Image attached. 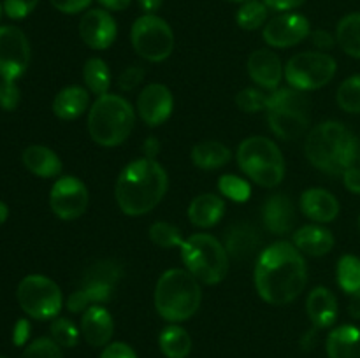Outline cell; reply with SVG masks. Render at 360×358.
Returning <instances> with one entry per match:
<instances>
[{
	"mask_svg": "<svg viewBox=\"0 0 360 358\" xmlns=\"http://www.w3.org/2000/svg\"><path fill=\"white\" fill-rule=\"evenodd\" d=\"M306 283L308 267L294 244L280 241L260 253L255 265V288L267 304H290L304 291Z\"/></svg>",
	"mask_w": 360,
	"mask_h": 358,
	"instance_id": "6da1fadb",
	"label": "cell"
},
{
	"mask_svg": "<svg viewBox=\"0 0 360 358\" xmlns=\"http://www.w3.org/2000/svg\"><path fill=\"white\" fill-rule=\"evenodd\" d=\"M169 188L165 168L153 158H137L122 168L115 197L122 213L143 216L162 202Z\"/></svg>",
	"mask_w": 360,
	"mask_h": 358,
	"instance_id": "7a4b0ae2",
	"label": "cell"
},
{
	"mask_svg": "<svg viewBox=\"0 0 360 358\" xmlns=\"http://www.w3.org/2000/svg\"><path fill=\"white\" fill-rule=\"evenodd\" d=\"M304 150L313 167L330 175H343L360 157L357 137L333 119L309 130Z\"/></svg>",
	"mask_w": 360,
	"mask_h": 358,
	"instance_id": "3957f363",
	"label": "cell"
},
{
	"mask_svg": "<svg viewBox=\"0 0 360 358\" xmlns=\"http://www.w3.org/2000/svg\"><path fill=\"white\" fill-rule=\"evenodd\" d=\"M155 309L169 323L186 321L199 309L202 291L197 277L186 269H169L158 277L153 293Z\"/></svg>",
	"mask_w": 360,
	"mask_h": 358,
	"instance_id": "277c9868",
	"label": "cell"
},
{
	"mask_svg": "<svg viewBox=\"0 0 360 358\" xmlns=\"http://www.w3.org/2000/svg\"><path fill=\"white\" fill-rule=\"evenodd\" d=\"M136 125V109L122 95L105 93L97 97L88 112V132L104 147L120 146L129 139Z\"/></svg>",
	"mask_w": 360,
	"mask_h": 358,
	"instance_id": "5b68a950",
	"label": "cell"
},
{
	"mask_svg": "<svg viewBox=\"0 0 360 358\" xmlns=\"http://www.w3.org/2000/svg\"><path fill=\"white\" fill-rule=\"evenodd\" d=\"M267 121L271 130L285 140L304 135L309 128V98L295 88H278L267 97Z\"/></svg>",
	"mask_w": 360,
	"mask_h": 358,
	"instance_id": "8992f818",
	"label": "cell"
},
{
	"mask_svg": "<svg viewBox=\"0 0 360 358\" xmlns=\"http://www.w3.org/2000/svg\"><path fill=\"white\" fill-rule=\"evenodd\" d=\"M238 164L246 178L264 188H274L285 178V160L276 142L262 135L243 140L238 147Z\"/></svg>",
	"mask_w": 360,
	"mask_h": 358,
	"instance_id": "52a82bcc",
	"label": "cell"
},
{
	"mask_svg": "<svg viewBox=\"0 0 360 358\" xmlns=\"http://www.w3.org/2000/svg\"><path fill=\"white\" fill-rule=\"evenodd\" d=\"M181 258L186 270L206 284H217L227 276L229 253L217 237L193 234L181 244Z\"/></svg>",
	"mask_w": 360,
	"mask_h": 358,
	"instance_id": "ba28073f",
	"label": "cell"
},
{
	"mask_svg": "<svg viewBox=\"0 0 360 358\" xmlns=\"http://www.w3.org/2000/svg\"><path fill=\"white\" fill-rule=\"evenodd\" d=\"M18 302L21 309L34 319H53L63 305V295L58 284L42 274H30L18 284Z\"/></svg>",
	"mask_w": 360,
	"mask_h": 358,
	"instance_id": "9c48e42d",
	"label": "cell"
},
{
	"mask_svg": "<svg viewBox=\"0 0 360 358\" xmlns=\"http://www.w3.org/2000/svg\"><path fill=\"white\" fill-rule=\"evenodd\" d=\"M338 63L323 51H304L292 56L285 65V77L290 88L299 91L319 90L336 76Z\"/></svg>",
	"mask_w": 360,
	"mask_h": 358,
	"instance_id": "30bf717a",
	"label": "cell"
},
{
	"mask_svg": "<svg viewBox=\"0 0 360 358\" xmlns=\"http://www.w3.org/2000/svg\"><path fill=\"white\" fill-rule=\"evenodd\" d=\"M130 41L141 58L148 62H164L174 49V34L169 23L155 14L137 18L130 30Z\"/></svg>",
	"mask_w": 360,
	"mask_h": 358,
	"instance_id": "8fae6325",
	"label": "cell"
},
{
	"mask_svg": "<svg viewBox=\"0 0 360 358\" xmlns=\"http://www.w3.org/2000/svg\"><path fill=\"white\" fill-rule=\"evenodd\" d=\"M88 188L76 175H63L56 179L49 193L51 211L63 221H72L83 216L88 207Z\"/></svg>",
	"mask_w": 360,
	"mask_h": 358,
	"instance_id": "7c38bea8",
	"label": "cell"
},
{
	"mask_svg": "<svg viewBox=\"0 0 360 358\" xmlns=\"http://www.w3.org/2000/svg\"><path fill=\"white\" fill-rule=\"evenodd\" d=\"M30 63V44L18 27H0V77L16 81Z\"/></svg>",
	"mask_w": 360,
	"mask_h": 358,
	"instance_id": "4fadbf2b",
	"label": "cell"
},
{
	"mask_svg": "<svg viewBox=\"0 0 360 358\" xmlns=\"http://www.w3.org/2000/svg\"><path fill=\"white\" fill-rule=\"evenodd\" d=\"M262 35L264 41L273 48H292L309 35V21L302 14H280L269 20Z\"/></svg>",
	"mask_w": 360,
	"mask_h": 358,
	"instance_id": "5bb4252c",
	"label": "cell"
},
{
	"mask_svg": "<svg viewBox=\"0 0 360 358\" xmlns=\"http://www.w3.org/2000/svg\"><path fill=\"white\" fill-rule=\"evenodd\" d=\"M137 112L146 125L158 126L169 119L174 109V98L165 84L151 83L137 97Z\"/></svg>",
	"mask_w": 360,
	"mask_h": 358,
	"instance_id": "9a60e30c",
	"label": "cell"
},
{
	"mask_svg": "<svg viewBox=\"0 0 360 358\" xmlns=\"http://www.w3.org/2000/svg\"><path fill=\"white\" fill-rule=\"evenodd\" d=\"M79 35L91 49H108L118 35L115 18L105 9H90L79 21Z\"/></svg>",
	"mask_w": 360,
	"mask_h": 358,
	"instance_id": "2e32d148",
	"label": "cell"
},
{
	"mask_svg": "<svg viewBox=\"0 0 360 358\" xmlns=\"http://www.w3.org/2000/svg\"><path fill=\"white\" fill-rule=\"evenodd\" d=\"M248 76L264 90H278L283 77L281 58L271 49H257L248 58Z\"/></svg>",
	"mask_w": 360,
	"mask_h": 358,
	"instance_id": "e0dca14e",
	"label": "cell"
},
{
	"mask_svg": "<svg viewBox=\"0 0 360 358\" xmlns=\"http://www.w3.org/2000/svg\"><path fill=\"white\" fill-rule=\"evenodd\" d=\"M81 333L84 340L94 347L108 346L115 332V321L111 312L102 305H91L83 312L81 318Z\"/></svg>",
	"mask_w": 360,
	"mask_h": 358,
	"instance_id": "ac0fdd59",
	"label": "cell"
},
{
	"mask_svg": "<svg viewBox=\"0 0 360 358\" xmlns=\"http://www.w3.org/2000/svg\"><path fill=\"white\" fill-rule=\"evenodd\" d=\"M262 220L267 230L274 235L290 234L295 223L294 204L287 195L274 193L266 200L262 209Z\"/></svg>",
	"mask_w": 360,
	"mask_h": 358,
	"instance_id": "d6986e66",
	"label": "cell"
},
{
	"mask_svg": "<svg viewBox=\"0 0 360 358\" xmlns=\"http://www.w3.org/2000/svg\"><path fill=\"white\" fill-rule=\"evenodd\" d=\"M225 249L234 260H246L259 249L260 234L248 221H236L225 232Z\"/></svg>",
	"mask_w": 360,
	"mask_h": 358,
	"instance_id": "ffe728a7",
	"label": "cell"
},
{
	"mask_svg": "<svg viewBox=\"0 0 360 358\" xmlns=\"http://www.w3.org/2000/svg\"><path fill=\"white\" fill-rule=\"evenodd\" d=\"M301 211L316 223H330L340 214V202L323 188H309L301 195Z\"/></svg>",
	"mask_w": 360,
	"mask_h": 358,
	"instance_id": "44dd1931",
	"label": "cell"
},
{
	"mask_svg": "<svg viewBox=\"0 0 360 358\" xmlns=\"http://www.w3.org/2000/svg\"><path fill=\"white\" fill-rule=\"evenodd\" d=\"M306 312L315 329H327L338 318V298L329 288L319 286L309 291L306 300Z\"/></svg>",
	"mask_w": 360,
	"mask_h": 358,
	"instance_id": "7402d4cb",
	"label": "cell"
},
{
	"mask_svg": "<svg viewBox=\"0 0 360 358\" xmlns=\"http://www.w3.org/2000/svg\"><path fill=\"white\" fill-rule=\"evenodd\" d=\"M294 246L309 256H323L334 248V235L322 225H306L294 234Z\"/></svg>",
	"mask_w": 360,
	"mask_h": 358,
	"instance_id": "603a6c76",
	"label": "cell"
},
{
	"mask_svg": "<svg viewBox=\"0 0 360 358\" xmlns=\"http://www.w3.org/2000/svg\"><path fill=\"white\" fill-rule=\"evenodd\" d=\"M225 214V202L217 193H200L190 202L188 218L195 227H214Z\"/></svg>",
	"mask_w": 360,
	"mask_h": 358,
	"instance_id": "cb8c5ba5",
	"label": "cell"
},
{
	"mask_svg": "<svg viewBox=\"0 0 360 358\" xmlns=\"http://www.w3.org/2000/svg\"><path fill=\"white\" fill-rule=\"evenodd\" d=\"M23 165L39 178H56L62 172V160L53 150L46 146H28L21 154Z\"/></svg>",
	"mask_w": 360,
	"mask_h": 358,
	"instance_id": "d4e9b609",
	"label": "cell"
},
{
	"mask_svg": "<svg viewBox=\"0 0 360 358\" xmlns=\"http://www.w3.org/2000/svg\"><path fill=\"white\" fill-rule=\"evenodd\" d=\"M90 104V93L83 86H67L53 100V112L60 119L72 121L77 119Z\"/></svg>",
	"mask_w": 360,
	"mask_h": 358,
	"instance_id": "484cf974",
	"label": "cell"
},
{
	"mask_svg": "<svg viewBox=\"0 0 360 358\" xmlns=\"http://www.w3.org/2000/svg\"><path fill=\"white\" fill-rule=\"evenodd\" d=\"M329 358H360V329L354 325H341L327 337Z\"/></svg>",
	"mask_w": 360,
	"mask_h": 358,
	"instance_id": "4316f807",
	"label": "cell"
},
{
	"mask_svg": "<svg viewBox=\"0 0 360 358\" xmlns=\"http://www.w3.org/2000/svg\"><path fill=\"white\" fill-rule=\"evenodd\" d=\"M192 161L195 167L204 168V171H214L231 161V150L224 142L218 140H204V142L195 144L192 147Z\"/></svg>",
	"mask_w": 360,
	"mask_h": 358,
	"instance_id": "83f0119b",
	"label": "cell"
},
{
	"mask_svg": "<svg viewBox=\"0 0 360 358\" xmlns=\"http://www.w3.org/2000/svg\"><path fill=\"white\" fill-rule=\"evenodd\" d=\"M115 286L108 283H83V288L74 291L67 300V309L70 312H84L88 307L104 304L111 298Z\"/></svg>",
	"mask_w": 360,
	"mask_h": 358,
	"instance_id": "f1b7e54d",
	"label": "cell"
},
{
	"mask_svg": "<svg viewBox=\"0 0 360 358\" xmlns=\"http://www.w3.org/2000/svg\"><path fill=\"white\" fill-rule=\"evenodd\" d=\"M162 353L167 358H186L192 351V337L183 326L172 325L165 326L158 337Z\"/></svg>",
	"mask_w": 360,
	"mask_h": 358,
	"instance_id": "f546056e",
	"label": "cell"
},
{
	"mask_svg": "<svg viewBox=\"0 0 360 358\" xmlns=\"http://www.w3.org/2000/svg\"><path fill=\"white\" fill-rule=\"evenodd\" d=\"M83 79L86 84L88 91H91L97 97L109 93V86H111V70H109L108 63L102 58L86 60L83 67Z\"/></svg>",
	"mask_w": 360,
	"mask_h": 358,
	"instance_id": "4dcf8cb0",
	"label": "cell"
},
{
	"mask_svg": "<svg viewBox=\"0 0 360 358\" xmlns=\"http://www.w3.org/2000/svg\"><path fill=\"white\" fill-rule=\"evenodd\" d=\"M336 41L347 55L360 58V13L347 14L338 23Z\"/></svg>",
	"mask_w": 360,
	"mask_h": 358,
	"instance_id": "1f68e13d",
	"label": "cell"
},
{
	"mask_svg": "<svg viewBox=\"0 0 360 358\" xmlns=\"http://www.w3.org/2000/svg\"><path fill=\"white\" fill-rule=\"evenodd\" d=\"M338 283L347 293H355L360 290V258L354 255L341 256L338 262Z\"/></svg>",
	"mask_w": 360,
	"mask_h": 358,
	"instance_id": "d6a6232c",
	"label": "cell"
},
{
	"mask_svg": "<svg viewBox=\"0 0 360 358\" xmlns=\"http://www.w3.org/2000/svg\"><path fill=\"white\" fill-rule=\"evenodd\" d=\"M267 9L269 7L259 0L243 2V6L238 9V14H236V21L243 30H257L266 23Z\"/></svg>",
	"mask_w": 360,
	"mask_h": 358,
	"instance_id": "836d02e7",
	"label": "cell"
},
{
	"mask_svg": "<svg viewBox=\"0 0 360 358\" xmlns=\"http://www.w3.org/2000/svg\"><path fill=\"white\" fill-rule=\"evenodd\" d=\"M336 100H338V105H340L343 111L359 114L360 112V74L348 77V79H345L343 83L340 84Z\"/></svg>",
	"mask_w": 360,
	"mask_h": 358,
	"instance_id": "e575fe53",
	"label": "cell"
},
{
	"mask_svg": "<svg viewBox=\"0 0 360 358\" xmlns=\"http://www.w3.org/2000/svg\"><path fill=\"white\" fill-rule=\"evenodd\" d=\"M150 239L160 248H181L183 234L176 225L167 221H157L150 227Z\"/></svg>",
	"mask_w": 360,
	"mask_h": 358,
	"instance_id": "d590c367",
	"label": "cell"
},
{
	"mask_svg": "<svg viewBox=\"0 0 360 358\" xmlns=\"http://www.w3.org/2000/svg\"><path fill=\"white\" fill-rule=\"evenodd\" d=\"M218 190H220L221 195L234 200V202H245V200H248L250 195H252L250 183L234 174L221 175L220 181H218Z\"/></svg>",
	"mask_w": 360,
	"mask_h": 358,
	"instance_id": "8d00e7d4",
	"label": "cell"
},
{
	"mask_svg": "<svg viewBox=\"0 0 360 358\" xmlns=\"http://www.w3.org/2000/svg\"><path fill=\"white\" fill-rule=\"evenodd\" d=\"M51 339L60 347H74L79 343L81 330L67 318H56L51 323Z\"/></svg>",
	"mask_w": 360,
	"mask_h": 358,
	"instance_id": "74e56055",
	"label": "cell"
},
{
	"mask_svg": "<svg viewBox=\"0 0 360 358\" xmlns=\"http://www.w3.org/2000/svg\"><path fill=\"white\" fill-rule=\"evenodd\" d=\"M122 276V267L115 262H97L86 269L83 283H108L115 286Z\"/></svg>",
	"mask_w": 360,
	"mask_h": 358,
	"instance_id": "f35d334b",
	"label": "cell"
},
{
	"mask_svg": "<svg viewBox=\"0 0 360 358\" xmlns=\"http://www.w3.org/2000/svg\"><path fill=\"white\" fill-rule=\"evenodd\" d=\"M267 97L259 88H245L236 97V104L245 112H260L267 109Z\"/></svg>",
	"mask_w": 360,
	"mask_h": 358,
	"instance_id": "ab89813d",
	"label": "cell"
},
{
	"mask_svg": "<svg viewBox=\"0 0 360 358\" xmlns=\"http://www.w3.org/2000/svg\"><path fill=\"white\" fill-rule=\"evenodd\" d=\"M21 358H62V350L53 339L41 337L25 347Z\"/></svg>",
	"mask_w": 360,
	"mask_h": 358,
	"instance_id": "60d3db41",
	"label": "cell"
},
{
	"mask_svg": "<svg viewBox=\"0 0 360 358\" xmlns=\"http://www.w3.org/2000/svg\"><path fill=\"white\" fill-rule=\"evenodd\" d=\"M20 98L21 93L16 83L14 81L2 79V83H0V107L4 111H14L18 107V104H20Z\"/></svg>",
	"mask_w": 360,
	"mask_h": 358,
	"instance_id": "b9f144b4",
	"label": "cell"
},
{
	"mask_svg": "<svg viewBox=\"0 0 360 358\" xmlns=\"http://www.w3.org/2000/svg\"><path fill=\"white\" fill-rule=\"evenodd\" d=\"M39 0H4V11L11 20H23L37 7Z\"/></svg>",
	"mask_w": 360,
	"mask_h": 358,
	"instance_id": "7bdbcfd3",
	"label": "cell"
},
{
	"mask_svg": "<svg viewBox=\"0 0 360 358\" xmlns=\"http://www.w3.org/2000/svg\"><path fill=\"white\" fill-rule=\"evenodd\" d=\"M144 79V69L139 65H130L120 74L118 86L122 91H132L143 83Z\"/></svg>",
	"mask_w": 360,
	"mask_h": 358,
	"instance_id": "ee69618b",
	"label": "cell"
},
{
	"mask_svg": "<svg viewBox=\"0 0 360 358\" xmlns=\"http://www.w3.org/2000/svg\"><path fill=\"white\" fill-rule=\"evenodd\" d=\"M101 358H137V354L129 344L111 343L104 347Z\"/></svg>",
	"mask_w": 360,
	"mask_h": 358,
	"instance_id": "f6af8a7d",
	"label": "cell"
},
{
	"mask_svg": "<svg viewBox=\"0 0 360 358\" xmlns=\"http://www.w3.org/2000/svg\"><path fill=\"white\" fill-rule=\"evenodd\" d=\"M55 9L65 14H77L86 9L94 0H49Z\"/></svg>",
	"mask_w": 360,
	"mask_h": 358,
	"instance_id": "bcb514c9",
	"label": "cell"
},
{
	"mask_svg": "<svg viewBox=\"0 0 360 358\" xmlns=\"http://www.w3.org/2000/svg\"><path fill=\"white\" fill-rule=\"evenodd\" d=\"M311 41H313V44L320 49V51H326V49L333 48L334 42H336V39H334V35L329 34L327 30H315L311 34Z\"/></svg>",
	"mask_w": 360,
	"mask_h": 358,
	"instance_id": "7dc6e473",
	"label": "cell"
},
{
	"mask_svg": "<svg viewBox=\"0 0 360 358\" xmlns=\"http://www.w3.org/2000/svg\"><path fill=\"white\" fill-rule=\"evenodd\" d=\"M343 181L347 190H350L355 195H360V168L359 167H350L348 171H345Z\"/></svg>",
	"mask_w": 360,
	"mask_h": 358,
	"instance_id": "c3c4849f",
	"label": "cell"
},
{
	"mask_svg": "<svg viewBox=\"0 0 360 358\" xmlns=\"http://www.w3.org/2000/svg\"><path fill=\"white\" fill-rule=\"evenodd\" d=\"M269 9L274 11H290L295 7H301L306 0H262Z\"/></svg>",
	"mask_w": 360,
	"mask_h": 358,
	"instance_id": "681fc988",
	"label": "cell"
},
{
	"mask_svg": "<svg viewBox=\"0 0 360 358\" xmlns=\"http://www.w3.org/2000/svg\"><path fill=\"white\" fill-rule=\"evenodd\" d=\"M28 333H30V323L27 319H20L14 326V333H13V339L16 346H21L25 344V340L28 339Z\"/></svg>",
	"mask_w": 360,
	"mask_h": 358,
	"instance_id": "f907efd6",
	"label": "cell"
},
{
	"mask_svg": "<svg viewBox=\"0 0 360 358\" xmlns=\"http://www.w3.org/2000/svg\"><path fill=\"white\" fill-rule=\"evenodd\" d=\"M143 151H144V157L153 158L155 160V157H157L158 151H160V142H158V139H155V137H148L143 144Z\"/></svg>",
	"mask_w": 360,
	"mask_h": 358,
	"instance_id": "816d5d0a",
	"label": "cell"
},
{
	"mask_svg": "<svg viewBox=\"0 0 360 358\" xmlns=\"http://www.w3.org/2000/svg\"><path fill=\"white\" fill-rule=\"evenodd\" d=\"M105 11H123L130 6L132 0H97Z\"/></svg>",
	"mask_w": 360,
	"mask_h": 358,
	"instance_id": "f5cc1de1",
	"label": "cell"
},
{
	"mask_svg": "<svg viewBox=\"0 0 360 358\" xmlns=\"http://www.w3.org/2000/svg\"><path fill=\"white\" fill-rule=\"evenodd\" d=\"M348 312L352 318L360 319V290L350 295V304H348Z\"/></svg>",
	"mask_w": 360,
	"mask_h": 358,
	"instance_id": "db71d44e",
	"label": "cell"
},
{
	"mask_svg": "<svg viewBox=\"0 0 360 358\" xmlns=\"http://www.w3.org/2000/svg\"><path fill=\"white\" fill-rule=\"evenodd\" d=\"M141 6V9L146 14H155L162 7L164 0H137Z\"/></svg>",
	"mask_w": 360,
	"mask_h": 358,
	"instance_id": "11a10c76",
	"label": "cell"
},
{
	"mask_svg": "<svg viewBox=\"0 0 360 358\" xmlns=\"http://www.w3.org/2000/svg\"><path fill=\"white\" fill-rule=\"evenodd\" d=\"M7 216H9V209H7L6 204H4L2 200H0V225H2L4 221L7 220Z\"/></svg>",
	"mask_w": 360,
	"mask_h": 358,
	"instance_id": "9f6ffc18",
	"label": "cell"
},
{
	"mask_svg": "<svg viewBox=\"0 0 360 358\" xmlns=\"http://www.w3.org/2000/svg\"><path fill=\"white\" fill-rule=\"evenodd\" d=\"M2 11H4V7H2V4H0V18H2Z\"/></svg>",
	"mask_w": 360,
	"mask_h": 358,
	"instance_id": "6f0895ef",
	"label": "cell"
},
{
	"mask_svg": "<svg viewBox=\"0 0 360 358\" xmlns=\"http://www.w3.org/2000/svg\"><path fill=\"white\" fill-rule=\"evenodd\" d=\"M232 2H248V0H232Z\"/></svg>",
	"mask_w": 360,
	"mask_h": 358,
	"instance_id": "680465c9",
	"label": "cell"
},
{
	"mask_svg": "<svg viewBox=\"0 0 360 358\" xmlns=\"http://www.w3.org/2000/svg\"><path fill=\"white\" fill-rule=\"evenodd\" d=\"M0 358H2V357H0Z\"/></svg>",
	"mask_w": 360,
	"mask_h": 358,
	"instance_id": "91938a15",
	"label": "cell"
}]
</instances>
